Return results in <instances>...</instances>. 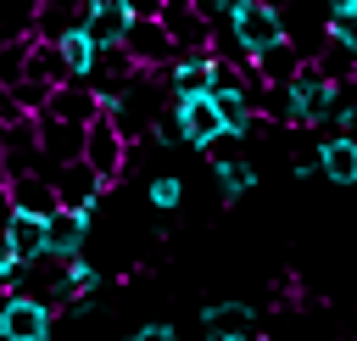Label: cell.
Returning <instances> with one entry per match:
<instances>
[{
  "mask_svg": "<svg viewBox=\"0 0 357 341\" xmlns=\"http://www.w3.org/2000/svg\"><path fill=\"white\" fill-rule=\"evenodd\" d=\"M84 157H89V168H95L106 184H117V179H123V168H128V157H134V140L117 129V117H112L106 106H100V117H89Z\"/></svg>",
  "mask_w": 357,
  "mask_h": 341,
  "instance_id": "cell-1",
  "label": "cell"
},
{
  "mask_svg": "<svg viewBox=\"0 0 357 341\" xmlns=\"http://www.w3.org/2000/svg\"><path fill=\"white\" fill-rule=\"evenodd\" d=\"M56 330V302L28 296V291H6L0 302V341H45Z\"/></svg>",
  "mask_w": 357,
  "mask_h": 341,
  "instance_id": "cell-2",
  "label": "cell"
},
{
  "mask_svg": "<svg viewBox=\"0 0 357 341\" xmlns=\"http://www.w3.org/2000/svg\"><path fill=\"white\" fill-rule=\"evenodd\" d=\"M162 22H167L178 56L184 50H212V39H218V22H212V11L201 0H167L162 6Z\"/></svg>",
  "mask_w": 357,
  "mask_h": 341,
  "instance_id": "cell-3",
  "label": "cell"
},
{
  "mask_svg": "<svg viewBox=\"0 0 357 341\" xmlns=\"http://www.w3.org/2000/svg\"><path fill=\"white\" fill-rule=\"evenodd\" d=\"M123 45H128V56L139 67H173L178 61V45H173V34H167L162 17H134L128 34H123Z\"/></svg>",
  "mask_w": 357,
  "mask_h": 341,
  "instance_id": "cell-4",
  "label": "cell"
},
{
  "mask_svg": "<svg viewBox=\"0 0 357 341\" xmlns=\"http://www.w3.org/2000/svg\"><path fill=\"white\" fill-rule=\"evenodd\" d=\"M50 179H56V190H61V207H95L100 201V190H106V179L89 168V157H73V162H56L50 168Z\"/></svg>",
  "mask_w": 357,
  "mask_h": 341,
  "instance_id": "cell-5",
  "label": "cell"
},
{
  "mask_svg": "<svg viewBox=\"0 0 357 341\" xmlns=\"http://www.w3.org/2000/svg\"><path fill=\"white\" fill-rule=\"evenodd\" d=\"M173 112H178L184 145H206L218 129H229L223 112H218V101H212V89H206V95H173Z\"/></svg>",
  "mask_w": 357,
  "mask_h": 341,
  "instance_id": "cell-6",
  "label": "cell"
},
{
  "mask_svg": "<svg viewBox=\"0 0 357 341\" xmlns=\"http://www.w3.org/2000/svg\"><path fill=\"white\" fill-rule=\"evenodd\" d=\"M6 190H11V201H17L22 212H39V218H50V212L61 207V190H56L50 168H22V173L6 179Z\"/></svg>",
  "mask_w": 357,
  "mask_h": 341,
  "instance_id": "cell-7",
  "label": "cell"
},
{
  "mask_svg": "<svg viewBox=\"0 0 357 341\" xmlns=\"http://www.w3.org/2000/svg\"><path fill=\"white\" fill-rule=\"evenodd\" d=\"M84 134H89V123H73V117L39 112V145H45V162H50V168L84 157Z\"/></svg>",
  "mask_w": 357,
  "mask_h": 341,
  "instance_id": "cell-8",
  "label": "cell"
},
{
  "mask_svg": "<svg viewBox=\"0 0 357 341\" xmlns=\"http://www.w3.org/2000/svg\"><path fill=\"white\" fill-rule=\"evenodd\" d=\"M167 84H173V95H206V89H218V50H184L167 67Z\"/></svg>",
  "mask_w": 357,
  "mask_h": 341,
  "instance_id": "cell-9",
  "label": "cell"
},
{
  "mask_svg": "<svg viewBox=\"0 0 357 341\" xmlns=\"http://www.w3.org/2000/svg\"><path fill=\"white\" fill-rule=\"evenodd\" d=\"M201 330H206V341H251L257 319H251L245 302H206L201 307Z\"/></svg>",
  "mask_w": 357,
  "mask_h": 341,
  "instance_id": "cell-10",
  "label": "cell"
},
{
  "mask_svg": "<svg viewBox=\"0 0 357 341\" xmlns=\"http://www.w3.org/2000/svg\"><path fill=\"white\" fill-rule=\"evenodd\" d=\"M100 89L89 84V78H67V84H56L50 89V101H45V112H56V117H73V123H89V117H100Z\"/></svg>",
  "mask_w": 357,
  "mask_h": 341,
  "instance_id": "cell-11",
  "label": "cell"
},
{
  "mask_svg": "<svg viewBox=\"0 0 357 341\" xmlns=\"http://www.w3.org/2000/svg\"><path fill=\"white\" fill-rule=\"evenodd\" d=\"M301 61H307V50L284 34V39H273L268 50H257V56H251V73H257L262 84H290V78L301 73Z\"/></svg>",
  "mask_w": 357,
  "mask_h": 341,
  "instance_id": "cell-12",
  "label": "cell"
},
{
  "mask_svg": "<svg viewBox=\"0 0 357 341\" xmlns=\"http://www.w3.org/2000/svg\"><path fill=\"white\" fill-rule=\"evenodd\" d=\"M318 173L329 179V184H357V134H324V145H318Z\"/></svg>",
  "mask_w": 357,
  "mask_h": 341,
  "instance_id": "cell-13",
  "label": "cell"
},
{
  "mask_svg": "<svg viewBox=\"0 0 357 341\" xmlns=\"http://www.w3.org/2000/svg\"><path fill=\"white\" fill-rule=\"evenodd\" d=\"M45 235H50V252L78 257L84 240H89V212H84V207H56V212L45 218Z\"/></svg>",
  "mask_w": 357,
  "mask_h": 341,
  "instance_id": "cell-14",
  "label": "cell"
},
{
  "mask_svg": "<svg viewBox=\"0 0 357 341\" xmlns=\"http://www.w3.org/2000/svg\"><path fill=\"white\" fill-rule=\"evenodd\" d=\"M22 78H39V84H67L73 78V61H67V50H61V39H45V34H33V50H28V73Z\"/></svg>",
  "mask_w": 357,
  "mask_h": 341,
  "instance_id": "cell-15",
  "label": "cell"
},
{
  "mask_svg": "<svg viewBox=\"0 0 357 341\" xmlns=\"http://www.w3.org/2000/svg\"><path fill=\"white\" fill-rule=\"evenodd\" d=\"M6 240H11V252L28 263V257H39V252H50V235H45V218L39 212H22L17 207V218H11V229H6Z\"/></svg>",
  "mask_w": 357,
  "mask_h": 341,
  "instance_id": "cell-16",
  "label": "cell"
},
{
  "mask_svg": "<svg viewBox=\"0 0 357 341\" xmlns=\"http://www.w3.org/2000/svg\"><path fill=\"white\" fill-rule=\"evenodd\" d=\"M39 6L45 0H0V34H33L39 28Z\"/></svg>",
  "mask_w": 357,
  "mask_h": 341,
  "instance_id": "cell-17",
  "label": "cell"
},
{
  "mask_svg": "<svg viewBox=\"0 0 357 341\" xmlns=\"http://www.w3.org/2000/svg\"><path fill=\"white\" fill-rule=\"evenodd\" d=\"M218 184H223V201H240L257 184V168L245 157H229V162H218Z\"/></svg>",
  "mask_w": 357,
  "mask_h": 341,
  "instance_id": "cell-18",
  "label": "cell"
},
{
  "mask_svg": "<svg viewBox=\"0 0 357 341\" xmlns=\"http://www.w3.org/2000/svg\"><path fill=\"white\" fill-rule=\"evenodd\" d=\"M28 50H33V34H11L0 45V84H17L28 73Z\"/></svg>",
  "mask_w": 357,
  "mask_h": 341,
  "instance_id": "cell-19",
  "label": "cell"
},
{
  "mask_svg": "<svg viewBox=\"0 0 357 341\" xmlns=\"http://www.w3.org/2000/svg\"><path fill=\"white\" fill-rule=\"evenodd\" d=\"M240 140H251V134H240V129H218L201 151H206V162L218 168V162H229V157H240Z\"/></svg>",
  "mask_w": 357,
  "mask_h": 341,
  "instance_id": "cell-20",
  "label": "cell"
},
{
  "mask_svg": "<svg viewBox=\"0 0 357 341\" xmlns=\"http://www.w3.org/2000/svg\"><path fill=\"white\" fill-rule=\"evenodd\" d=\"M145 196H151V207H156V212H173V207H178V201H184V184H178V179H173V173H156V179H151V190H145Z\"/></svg>",
  "mask_w": 357,
  "mask_h": 341,
  "instance_id": "cell-21",
  "label": "cell"
},
{
  "mask_svg": "<svg viewBox=\"0 0 357 341\" xmlns=\"http://www.w3.org/2000/svg\"><path fill=\"white\" fill-rule=\"evenodd\" d=\"M173 335H178V330H173L167 319H151V324H139V330H134V341H173Z\"/></svg>",
  "mask_w": 357,
  "mask_h": 341,
  "instance_id": "cell-22",
  "label": "cell"
},
{
  "mask_svg": "<svg viewBox=\"0 0 357 341\" xmlns=\"http://www.w3.org/2000/svg\"><path fill=\"white\" fill-rule=\"evenodd\" d=\"M128 6H134V17H162L167 0H128Z\"/></svg>",
  "mask_w": 357,
  "mask_h": 341,
  "instance_id": "cell-23",
  "label": "cell"
},
{
  "mask_svg": "<svg viewBox=\"0 0 357 341\" xmlns=\"http://www.w3.org/2000/svg\"><path fill=\"white\" fill-rule=\"evenodd\" d=\"M11 179V162H6V145H0V184Z\"/></svg>",
  "mask_w": 357,
  "mask_h": 341,
  "instance_id": "cell-24",
  "label": "cell"
},
{
  "mask_svg": "<svg viewBox=\"0 0 357 341\" xmlns=\"http://www.w3.org/2000/svg\"><path fill=\"white\" fill-rule=\"evenodd\" d=\"M324 6H329V11H340V6H357V0H324Z\"/></svg>",
  "mask_w": 357,
  "mask_h": 341,
  "instance_id": "cell-25",
  "label": "cell"
},
{
  "mask_svg": "<svg viewBox=\"0 0 357 341\" xmlns=\"http://www.w3.org/2000/svg\"><path fill=\"white\" fill-rule=\"evenodd\" d=\"M0 45H6V34H0Z\"/></svg>",
  "mask_w": 357,
  "mask_h": 341,
  "instance_id": "cell-26",
  "label": "cell"
}]
</instances>
